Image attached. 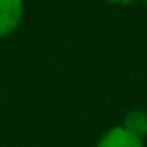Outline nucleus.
Returning <instances> with one entry per match:
<instances>
[{"mask_svg":"<svg viewBox=\"0 0 147 147\" xmlns=\"http://www.w3.org/2000/svg\"><path fill=\"white\" fill-rule=\"evenodd\" d=\"M25 5L23 0H0V37L11 34L23 18Z\"/></svg>","mask_w":147,"mask_h":147,"instance_id":"1","label":"nucleus"},{"mask_svg":"<svg viewBox=\"0 0 147 147\" xmlns=\"http://www.w3.org/2000/svg\"><path fill=\"white\" fill-rule=\"evenodd\" d=\"M96 147H142V138L133 136L124 126H113L96 140Z\"/></svg>","mask_w":147,"mask_h":147,"instance_id":"2","label":"nucleus"},{"mask_svg":"<svg viewBox=\"0 0 147 147\" xmlns=\"http://www.w3.org/2000/svg\"><path fill=\"white\" fill-rule=\"evenodd\" d=\"M122 126H124L126 131H131L133 136L145 138V136H147V110H140V108L129 110L126 117H124V122H122Z\"/></svg>","mask_w":147,"mask_h":147,"instance_id":"3","label":"nucleus"},{"mask_svg":"<svg viewBox=\"0 0 147 147\" xmlns=\"http://www.w3.org/2000/svg\"><path fill=\"white\" fill-rule=\"evenodd\" d=\"M106 2H113V5H129V2H133V0H106Z\"/></svg>","mask_w":147,"mask_h":147,"instance_id":"4","label":"nucleus"},{"mask_svg":"<svg viewBox=\"0 0 147 147\" xmlns=\"http://www.w3.org/2000/svg\"><path fill=\"white\" fill-rule=\"evenodd\" d=\"M145 5H147V0H145Z\"/></svg>","mask_w":147,"mask_h":147,"instance_id":"5","label":"nucleus"}]
</instances>
